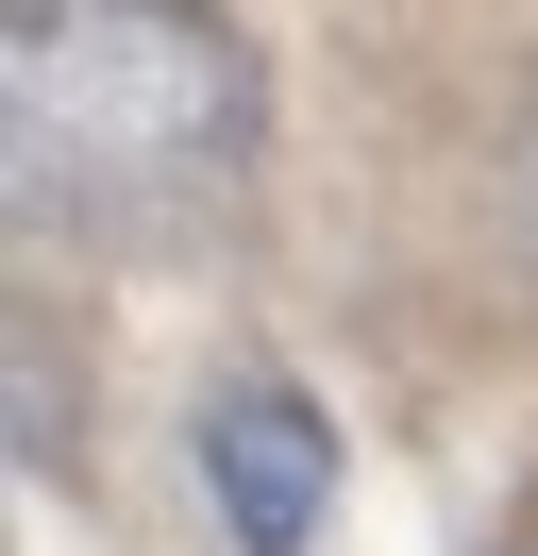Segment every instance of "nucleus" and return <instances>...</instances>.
<instances>
[{
	"mask_svg": "<svg viewBox=\"0 0 538 556\" xmlns=\"http://www.w3.org/2000/svg\"><path fill=\"white\" fill-rule=\"evenodd\" d=\"M0 118H17L34 219H185L253 169L269 85H253V35L202 0H51L17 17Z\"/></svg>",
	"mask_w": 538,
	"mask_h": 556,
	"instance_id": "1",
	"label": "nucleus"
},
{
	"mask_svg": "<svg viewBox=\"0 0 538 556\" xmlns=\"http://www.w3.org/2000/svg\"><path fill=\"white\" fill-rule=\"evenodd\" d=\"M202 506H219L235 556H303L336 506V421L303 405L286 371H235L219 405H202Z\"/></svg>",
	"mask_w": 538,
	"mask_h": 556,
	"instance_id": "2",
	"label": "nucleus"
}]
</instances>
